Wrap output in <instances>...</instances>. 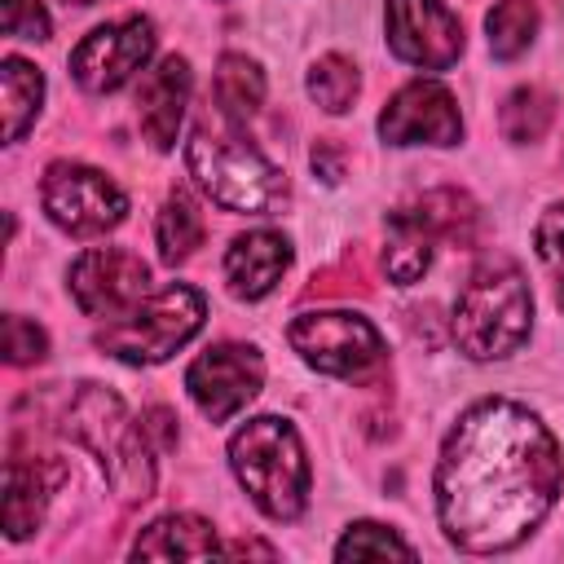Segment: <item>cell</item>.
<instances>
[{"instance_id":"1","label":"cell","mask_w":564,"mask_h":564,"mask_svg":"<svg viewBox=\"0 0 564 564\" xmlns=\"http://www.w3.org/2000/svg\"><path fill=\"white\" fill-rule=\"evenodd\" d=\"M432 485L445 538L458 551L494 555L546 520L564 489V454L529 405L485 397L449 427Z\"/></svg>"},{"instance_id":"2","label":"cell","mask_w":564,"mask_h":564,"mask_svg":"<svg viewBox=\"0 0 564 564\" xmlns=\"http://www.w3.org/2000/svg\"><path fill=\"white\" fill-rule=\"evenodd\" d=\"M185 163L194 185L225 212H247V216H269L286 203V176L273 167L242 132L220 115V123H198Z\"/></svg>"},{"instance_id":"3","label":"cell","mask_w":564,"mask_h":564,"mask_svg":"<svg viewBox=\"0 0 564 564\" xmlns=\"http://www.w3.org/2000/svg\"><path fill=\"white\" fill-rule=\"evenodd\" d=\"M533 326V295L516 260L485 256L454 300V344L471 361L511 357Z\"/></svg>"},{"instance_id":"4","label":"cell","mask_w":564,"mask_h":564,"mask_svg":"<svg viewBox=\"0 0 564 564\" xmlns=\"http://www.w3.org/2000/svg\"><path fill=\"white\" fill-rule=\"evenodd\" d=\"M66 436H75L106 471L119 498L141 502L154 494V458L163 454L141 423H128L123 401L101 383H79L66 405Z\"/></svg>"},{"instance_id":"5","label":"cell","mask_w":564,"mask_h":564,"mask_svg":"<svg viewBox=\"0 0 564 564\" xmlns=\"http://www.w3.org/2000/svg\"><path fill=\"white\" fill-rule=\"evenodd\" d=\"M229 467L269 520H295L308 507V458L286 419L260 414L242 423L229 441Z\"/></svg>"},{"instance_id":"6","label":"cell","mask_w":564,"mask_h":564,"mask_svg":"<svg viewBox=\"0 0 564 564\" xmlns=\"http://www.w3.org/2000/svg\"><path fill=\"white\" fill-rule=\"evenodd\" d=\"M203 317H207V300L194 286L172 282L159 295L106 322L97 330V348L128 366H154V361H167L176 348H185L203 330Z\"/></svg>"},{"instance_id":"7","label":"cell","mask_w":564,"mask_h":564,"mask_svg":"<svg viewBox=\"0 0 564 564\" xmlns=\"http://www.w3.org/2000/svg\"><path fill=\"white\" fill-rule=\"evenodd\" d=\"M291 348L322 375H339V379H361L366 370H375L383 361V339L379 330L348 308H317V313H300L286 326Z\"/></svg>"},{"instance_id":"8","label":"cell","mask_w":564,"mask_h":564,"mask_svg":"<svg viewBox=\"0 0 564 564\" xmlns=\"http://www.w3.org/2000/svg\"><path fill=\"white\" fill-rule=\"evenodd\" d=\"M40 203L48 220L75 238H97L128 216V194L106 172L88 163H70V159L48 163L40 181Z\"/></svg>"},{"instance_id":"9","label":"cell","mask_w":564,"mask_h":564,"mask_svg":"<svg viewBox=\"0 0 564 564\" xmlns=\"http://www.w3.org/2000/svg\"><path fill=\"white\" fill-rule=\"evenodd\" d=\"M150 53H154V22L132 13L88 31L70 53V75L88 93H115L150 62Z\"/></svg>"},{"instance_id":"10","label":"cell","mask_w":564,"mask_h":564,"mask_svg":"<svg viewBox=\"0 0 564 564\" xmlns=\"http://www.w3.org/2000/svg\"><path fill=\"white\" fill-rule=\"evenodd\" d=\"M388 48L419 70H449L463 57V22L445 0H388Z\"/></svg>"},{"instance_id":"11","label":"cell","mask_w":564,"mask_h":564,"mask_svg":"<svg viewBox=\"0 0 564 564\" xmlns=\"http://www.w3.org/2000/svg\"><path fill=\"white\" fill-rule=\"evenodd\" d=\"M260 383H264V357L251 344H212L185 370V388L212 423L234 419L260 392Z\"/></svg>"},{"instance_id":"12","label":"cell","mask_w":564,"mask_h":564,"mask_svg":"<svg viewBox=\"0 0 564 564\" xmlns=\"http://www.w3.org/2000/svg\"><path fill=\"white\" fill-rule=\"evenodd\" d=\"M379 137L388 145H458L463 115L454 93L436 79H410L388 97L379 115Z\"/></svg>"},{"instance_id":"13","label":"cell","mask_w":564,"mask_h":564,"mask_svg":"<svg viewBox=\"0 0 564 564\" xmlns=\"http://www.w3.org/2000/svg\"><path fill=\"white\" fill-rule=\"evenodd\" d=\"M150 269L123 247H93L70 264V295L88 317H119L141 304Z\"/></svg>"},{"instance_id":"14","label":"cell","mask_w":564,"mask_h":564,"mask_svg":"<svg viewBox=\"0 0 564 564\" xmlns=\"http://www.w3.org/2000/svg\"><path fill=\"white\" fill-rule=\"evenodd\" d=\"M66 480V467L53 454H35L13 445L9 463H4V533L13 542L31 538L44 520L48 498L57 494V485Z\"/></svg>"},{"instance_id":"15","label":"cell","mask_w":564,"mask_h":564,"mask_svg":"<svg viewBox=\"0 0 564 564\" xmlns=\"http://www.w3.org/2000/svg\"><path fill=\"white\" fill-rule=\"evenodd\" d=\"M189 62L167 53L154 70H145L141 88H137V119H141V132L154 150H172L176 145V132H181V119H185V106H189Z\"/></svg>"},{"instance_id":"16","label":"cell","mask_w":564,"mask_h":564,"mask_svg":"<svg viewBox=\"0 0 564 564\" xmlns=\"http://www.w3.org/2000/svg\"><path fill=\"white\" fill-rule=\"evenodd\" d=\"M291 269V242L278 229L238 234L225 251V282L234 300H264Z\"/></svg>"},{"instance_id":"17","label":"cell","mask_w":564,"mask_h":564,"mask_svg":"<svg viewBox=\"0 0 564 564\" xmlns=\"http://www.w3.org/2000/svg\"><path fill=\"white\" fill-rule=\"evenodd\" d=\"M216 551H220L216 529L189 511L159 516L132 542V560H189V555H216Z\"/></svg>"},{"instance_id":"18","label":"cell","mask_w":564,"mask_h":564,"mask_svg":"<svg viewBox=\"0 0 564 564\" xmlns=\"http://www.w3.org/2000/svg\"><path fill=\"white\" fill-rule=\"evenodd\" d=\"M432 247H436V234L410 212V207H397L388 212V247H383V269L392 282L410 286L427 273L432 264Z\"/></svg>"},{"instance_id":"19","label":"cell","mask_w":564,"mask_h":564,"mask_svg":"<svg viewBox=\"0 0 564 564\" xmlns=\"http://www.w3.org/2000/svg\"><path fill=\"white\" fill-rule=\"evenodd\" d=\"M212 93H216V106H220V115L229 123H247L260 110V101H264V70H260V62H251L247 53H225L216 62Z\"/></svg>"},{"instance_id":"20","label":"cell","mask_w":564,"mask_h":564,"mask_svg":"<svg viewBox=\"0 0 564 564\" xmlns=\"http://www.w3.org/2000/svg\"><path fill=\"white\" fill-rule=\"evenodd\" d=\"M154 242L167 264H185L203 247V212L185 189H172L163 198V212L154 220Z\"/></svg>"},{"instance_id":"21","label":"cell","mask_w":564,"mask_h":564,"mask_svg":"<svg viewBox=\"0 0 564 564\" xmlns=\"http://www.w3.org/2000/svg\"><path fill=\"white\" fill-rule=\"evenodd\" d=\"M0 88H4V141H18L35 115H40V101H44V75L22 62V57H4L0 62Z\"/></svg>"},{"instance_id":"22","label":"cell","mask_w":564,"mask_h":564,"mask_svg":"<svg viewBox=\"0 0 564 564\" xmlns=\"http://www.w3.org/2000/svg\"><path fill=\"white\" fill-rule=\"evenodd\" d=\"M410 212L436 234V242L445 238V242H458V247H467L476 238V225H480V212L463 189H432Z\"/></svg>"},{"instance_id":"23","label":"cell","mask_w":564,"mask_h":564,"mask_svg":"<svg viewBox=\"0 0 564 564\" xmlns=\"http://www.w3.org/2000/svg\"><path fill=\"white\" fill-rule=\"evenodd\" d=\"M485 31L489 53L498 62H516L538 35V0H494V9L485 13Z\"/></svg>"},{"instance_id":"24","label":"cell","mask_w":564,"mask_h":564,"mask_svg":"<svg viewBox=\"0 0 564 564\" xmlns=\"http://www.w3.org/2000/svg\"><path fill=\"white\" fill-rule=\"evenodd\" d=\"M551 119H555V97H551L546 88L524 84V88H516V93L502 101L498 128H502V137H507V141L529 145V141H542V137H546Z\"/></svg>"},{"instance_id":"25","label":"cell","mask_w":564,"mask_h":564,"mask_svg":"<svg viewBox=\"0 0 564 564\" xmlns=\"http://www.w3.org/2000/svg\"><path fill=\"white\" fill-rule=\"evenodd\" d=\"M308 97L326 110V115H344L352 101H357V93H361V75H357V66L344 57V53H326V57H317L313 66H308Z\"/></svg>"},{"instance_id":"26","label":"cell","mask_w":564,"mask_h":564,"mask_svg":"<svg viewBox=\"0 0 564 564\" xmlns=\"http://www.w3.org/2000/svg\"><path fill=\"white\" fill-rule=\"evenodd\" d=\"M388 555L414 560V546L405 538H397L388 524H375V520L348 524V533L335 542V560H388Z\"/></svg>"},{"instance_id":"27","label":"cell","mask_w":564,"mask_h":564,"mask_svg":"<svg viewBox=\"0 0 564 564\" xmlns=\"http://www.w3.org/2000/svg\"><path fill=\"white\" fill-rule=\"evenodd\" d=\"M533 247H538L542 264L555 273V300L564 308V203L542 212V220L533 225Z\"/></svg>"},{"instance_id":"28","label":"cell","mask_w":564,"mask_h":564,"mask_svg":"<svg viewBox=\"0 0 564 564\" xmlns=\"http://www.w3.org/2000/svg\"><path fill=\"white\" fill-rule=\"evenodd\" d=\"M44 352H48V335L35 322H26L22 313H9L4 317V361L35 366V361H44Z\"/></svg>"},{"instance_id":"29","label":"cell","mask_w":564,"mask_h":564,"mask_svg":"<svg viewBox=\"0 0 564 564\" xmlns=\"http://www.w3.org/2000/svg\"><path fill=\"white\" fill-rule=\"evenodd\" d=\"M0 26L13 40H48V9L44 0H0Z\"/></svg>"},{"instance_id":"30","label":"cell","mask_w":564,"mask_h":564,"mask_svg":"<svg viewBox=\"0 0 564 564\" xmlns=\"http://www.w3.org/2000/svg\"><path fill=\"white\" fill-rule=\"evenodd\" d=\"M308 163H313V172H317L326 185H335V181L344 176V154H339L335 141H317L313 154H308Z\"/></svg>"},{"instance_id":"31","label":"cell","mask_w":564,"mask_h":564,"mask_svg":"<svg viewBox=\"0 0 564 564\" xmlns=\"http://www.w3.org/2000/svg\"><path fill=\"white\" fill-rule=\"evenodd\" d=\"M220 551H225V555H264V560H273V555H278V551H273L269 542H251V538H238V542H225Z\"/></svg>"},{"instance_id":"32","label":"cell","mask_w":564,"mask_h":564,"mask_svg":"<svg viewBox=\"0 0 564 564\" xmlns=\"http://www.w3.org/2000/svg\"><path fill=\"white\" fill-rule=\"evenodd\" d=\"M66 4H97V0H66Z\"/></svg>"}]
</instances>
